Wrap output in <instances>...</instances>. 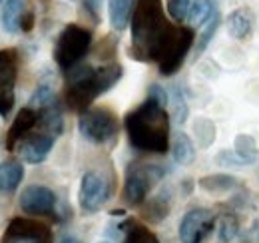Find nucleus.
<instances>
[{
	"label": "nucleus",
	"mask_w": 259,
	"mask_h": 243,
	"mask_svg": "<svg viewBox=\"0 0 259 243\" xmlns=\"http://www.w3.org/2000/svg\"><path fill=\"white\" fill-rule=\"evenodd\" d=\"M132 58L156 62L162 76H174L186 62L195 34L190 26L174 24L162 0H136L132 16Z\"/></svg>",
	"instance_id": "nucleus-1"
},
{
	"label": "nucleus",
	"mask_w": 259,
	"mask_h": 243,
	"mask_svg": "<svg viewBox=\"0 0 259 243\" xmlns=\"http://www.w3.org/2000/svg\"><path fill=\"white\" fill-rule=\"evenodd\" d=\"M169 122L167 106L148 96L124 118L132 148L146 153H165L169 150Z\"/></svg>",
	"instance_id": "nucleus-2"
},
{
	"label": "nucleus",
	"mask_w": 259,
	"mask_h": 243,
	"mask_svg": "<svg viewBox=\"0 0 259 243\" xmlns=\"http://www.w3.org/2000/svg\"><path fill=\"white\" fill-rule=\"evenodd\" d=\"M66 74H68L64 90L66 106L72 112L84 114L86 110L92 108V102L98 96L106 94L114 84H118L124 70L116 62H110V64H104L98 68L88 66V64H80Z\"/></svg>",
	"instance_id": "nucleus-3"
},
{
	"label": "nucleus",
	"mask_w": 259,
	"mask_h": 243,
	"mask_svg": "<svg viewBox=\"0 0 259 243\" xmlns=\"http://www.w3.org/2000/svg\"><path fill=\"white\" fill-rule=\"evenodd\" d=\"M92 44V32L80 24H68L58 34L54 44V62L60 70L70 72L80 66L82 58L88 54Z\"/></svg>",
	"instance_id": "nucleus-4"
},
{
	"label": "nucleus",
	"mask_w": 259,
	"mask_h": 243,
	"mask_svg": "<svg viewBox=\"0 0 259 243\" xmlns=\"http://www.w3.org/2000/svg\"><path fill=\"white\" fill-rule=\"evenodd\" d=\"M165 176V168L158 164H132L124 180V201L128 206H142L152 187Z\"/></svg>",
	"instance_id": "nucleus-5"
},
{
	"label": "nucleus",
	"mask_w": 259,
	"mask_h": 243,
	"mask_svg": "<svg viewBox=\"0 0 259 243\" xmlns=\"http://www.w3.org/2000/svg\"><path fill=\"white\" fill-rule=\"evenodd\" d=\"M78 130L82 138L92 144H108L120 132V122L114 110L106 106H92L84 114H80Z\"/></svg>",
	"instance_id": "nucleus-6"
},
{
	"label": "nucleus",
	"mask_w": 259,
	"mask_h": 243,
	"mask_svg": "<svg viewBox=\"0 0 259 243\" xmlns=\"http://www.w3.org/2000/svg\"><path fill=\"white\" fill-rule=\"evenodd\" d=\"M20 56L14 48L0 50V116L6 118L16 104V80H18Z\"/></svg>",
	"instance_id": "nucleus-7"
},
{
	"label": "nucleus",
	"mask_w": 259,
	"mask_h": 243,
	"mask_svg": "<svg viewBox=\"0 0 259 243\" xmlns=\"http://www.w3.org/2000/svg\"><path fill=\"white\" fill-rule=\"evenodd\" d=\"M0 243H54L52 229L30 217H14L6 225Z\"/></svg>",
	"instance_id": "nucleus-8"
},
{
	"label": "nucleus",
	"mask_w": 259,
	"mask_h": 243,
	"mask_svg": "<svg viewBox=\"0 0 259 243\" xmlns=\"http://www.w3.org/2000/svg\"><path fill=\"white\" fill-rule=\"evenodd\" d=\"M110 193H112L110 180H106L100 172L90 170L82 176L78 189V204L86 213H96L110 199Z\"/></svg>",
	"instance_id": "nucleus-9"
},
{
	"label": "nucleus",
	"mask_w": 259,
	"mask_h": 243,
	"mask_svg": "<svg viewBox=\"0 0 259 243\" xmlns=\"http://www.w3.org/2000/svg\"><path fill=\"white\" fill-rule=\"evenodd\" d=\"M218 213L209 208H194L180 221V241L201 243L215 227Z\"/></svg>",
	"instance_id": "nucleus-10"
},
{
	"label": "nucleus",
	"mask_w": 259,
	"mask_h": 243,
	"mask_svg": "<svg viewBox=\"0 0 259 243\" xmlns=\"http://www.w3.org/2000/svg\"><path fill=\"white\" fill-rule=\"evenodd\" d=\"M20 210L30 215H50L56 212L58 197L56 193L46 185H28L20 193Z\"/></svg>",
	"instance_id": "nucleus-11"
},
{
	"label": "nucleus",
	"mask_w": 259,
	"mask_h": 243,
	"mask_svg": "<svg viewBox=\"0 0 259 243\" xmlns=\"http://www.w3.org/2000/svg\"><path fill=\"white\" fill-rule=\"evenodd\" d=\"M54 142H56V136L44 132L42 128H36L32 134H28L18 144L16 152L22 157V161L36 166V164H42L50 155L52 148H54Z\"/></svg>",
	"instance_id": "nucleus-12"
},
{
	"label": "nucleus",
	"mask_w": 259,
	"mask_h": 243,
	"mask_svg": "<svg viewBox=\"0 0 259 243\" xmlns=\"http://www.w3.org/2000/svg\"><path fill=\"white\" fill-rule=\"evenodd\" d=\"M38 124H40V112L32 108V106H26V108H22L18 114H16V118L14 122L10 124V128H8V132H6V150L8 152H16V148H18V144L28 136V134H32L34 130L38 128Z\"/></svg>",
	"instance_id": "nucleus-13"
},
{
	"label": "nucleus",
	"mask_w": 259,
	"mask_h": 243,
	"mask_svg": "<svg viewBox=\"0 0 259 243\" xmlns=\"http://www.w3.org/2000/svg\"><path fill=\"white\" fill-rule=\"evenodd\" d=\"M26 14V0H6L0 10V26L6 34L22 32V18Z\"/></svg>",
	"instance_id": "nucleus-14"
},
{
	"label": "nucleus",
	"mask_w": 259,
	"mask_h": 243,
	"mask_svg": "<svg viewBox=\"0 0 259 243\" xmlns=\"http://www.w3.org/2000/svg\"><path fill=\"white\" fill-rule=\"evenodd\" d=\"M226 22L229 36H233L235 40H247L253 32V12L245 6H239L233 12H229Z\"/></svg>",
	"instance_id": "nucleus-15"
},
{
	"label": "nucleus",
	"mask_w": 259,
	"mask_h": 243,
	"mask_svg": "<svg viewBox=\"0 0 259 243\" xmlns=\"http://www.w3.org/2000/svg\"><path fill=\"white\" fill-rule=\"evenodd\" d=\"M136 8V0H110L108 2V16L112 28L118 32L126 30L128 24L132 22Z\"/></svg>",
	"instance_id": "nucleus-16"
},
{
	"label": "nucleus",
	"mask_w": 259,
	"mask_h": 243,
	"mask_svg": "<svg viewBox=\"0 0 259 243\" xmlns=\"http://www.w3.org/2000/svg\"><path fill=\"white\" fill-rule=\"evenodd\" d=\"M24 178V168L18 161L0 164V193H14Z\"/></svg>",
	"instance_id": "nucleus-17"
},
{
	"label": "nucleus",
	"mask_w": 259,
	"mask_h": 243,
	"mask_svg": "<svg viewBox=\"0 0 259 243\" xmlns=\"http://www.w3.org/2000/svg\"><path fill=\"white\" fill-rule=\"evenodd\" d=\"M171 155L176 159V164L180 166H190L194 164L195 159V148H194V142L188 134L184 132H176L174 140H171Z\"/></svg>",
	"instance_id": "nucleus-18"
},
{
	"label": "nucleus",
	"mask_w": 259,
	"mask_h": 243,
	"mask_svg": "<svg viewBox=\"0 0 259 243\" xmlns=\"http://www.w3.org/2000/svg\"><path fill=\"white\" fill-rule=\"evenodd\" d=\"M167 106H169V118L176 126H182L184 122L188 120V114H190V108H188V102H186V94L182 90V86H171V90L167 92Z\"/></svg>",
	"instance_id": "nucleus-19"
},
{
	"label": "nucleus",
	"mask_w": 259,
	"mask_h": 243,
	"mask_svg": "<svg viewBox=\"0 0 259 243\" xmlns=\"http://www.w3.org/2000/svg\"><path fill=\"white\" fill-rule=\"evenodd\" d=\"M169 206H171V195H169V189H162L158 195H154V197L150 199V204L146 206V212H144V215H146L150 221L158 223V221H162L163 217L169 213Z\"/></svg>",
	"instance_id": "nucleus-20"
},
{
	"label": "nucleus",
	"mask_w": 259,
	"mask_h": 243,
	"mask_svg": "<svg viewBox=\"0 0 259 243\" xmlns=\"http://www.w3.org/2000/svg\"><path fill=\"white\" fill-rule=\"evenodd\" d=\"M199 187L207 193H226L237 187V180L233 176L227 174H213V176H205L199 180Z\"/></svg>",
	"instance_id": "nucleus-21"
},
{
	"label": "nucleus",
	"mask_w": 259,
	"mask_h": 243,
	"mask_svg": "<svg viewBox=\"0 0 259 243\" xmlns=\"http://www.w3.org/2000/svg\"><path fill=\"white\" fill-rule=\"evenodd\" d=\"M122 229H124V239H122V243H160L158 235L150 227H146L142 223L128 221Z\"/></svg>",
	"instance_id": "nucleus-22"
},
{
	"label": "nucleus",
	"mask_w": 259,
	"mask_h": 243,
	"mask_svg": "<svg viewBox=\"0 0 259 243\" xmlns=\"http://www.w3.org/2000/svg\"><path fill=\"white\" fill-rule=\"evenodd\" d=\"M215 8H213V0H194L192 8H190V22L194 26H205L207 20L213 16Z\"/></svg>",
	"instance_id": "nucleus-23"
},
{
	"label": "nucleus",
	"mask_w": 259,
	"mask_h": 243,
	"mask_svg": "<svg viewBox=\"0 0 259 243\" xmlns=\"http://www.w3.org/2000/svg\"><path fill=\"white\" fill-rule=\"evenodd\" d=\"M239 235V219L233 213H224L218 219V237L220 241L229 243Z\"/></svg>",
	"instance_id": "nucleus-24"
},
{
	"label": "nucleus",
	"mask_w": 259,
	"mask_h": 243,
	"mask_svg": "<svg viewBox=\"0 0 259 243\" xmlns=\"http://www.w3.org/2000/svg\"><path fill=\"white\" fill-rule=\"evenodd\" d=\"M58 100H56V94L52 90V86L50 84H40L30 96V104L28 106H32L36 110H44V108H48V106H52Z\"/></svg>",
	"instance_id": "nucleus-25"
},
{
	"label": "nucleus",
	"mask_w": 259,
	"mask_h": 243,
	"mask_svg": "<svg viewBox=\"0 0 259 243\" xmlns=\"http://www.w3.org/2000/svg\"><path fill=\"white\" fill-rule=\"evenodd\" d=\"M220 24H222V14H220V10H215L213 12V16L207 20V24L203 26V30H201V36H199V40H197V56L207 48V44L213 40V36H215V32L220 28Z\"/></svg>",
	"instance_id": "nucleus-26"
},
{
	"label": "nucleus",
	"mask_w": 259,
	"mask_h": 243,
	"mask_svg": "<svg viewBox=\"0 0 259 243\" xmlns=\"http://www.w3.org/2000/svg\"><path fill=\"white\" fill-rule=\"evenodd\" d=\"M235 152L239 153L241 157H245L249 164H253L255 159H257V144L253 142V138L251 136H245V134H241V136H237L235 138V148H233Z\"/></svg>",
	"instance_id": "nucleus-27"
},
{
	"label": "nucleus",
	"mask_w": 259,
	"mask_h": 243,
	"mask_svg": "<svg viewBox=\"0 0 259 243\" xmlns=\"http://www.w3.org/2000/svg\"><path fill=\"white\" fill-rule=\"evenodd\" d=\"M195 136H197V142L201 144V148H209L213 144V138H215V126L213 122L205 120V118H199L194 124Z\"/></svg>",
	"instance_id": "nucleus-28"
},
{
	"label": "nucleus",
	"mask_w": 259,
	"mask_h": 243,
	"mask_svg": "<svg viewBox=\"0 0 259 243\" xmlns=\"http://www.w3.org/2000/svg\"><path fill=\"white\" fill-rule=\"evenodd\" d=\"M192 4H194V0H165L167 14H169L171 20H176V22H184V20H186V16L190 14Z\"/></svg>",
	"instance_id": "nucleus-29"
},
{
	"label": "nucleus",
	"mask_w": 259,
	"mask_h": 243,
	"mask_svg": "<svg viewBox=\"0 0 259 243\" xmlns=\"http://www.w3.org/2000/svg\"><path fill=\"white\" fill-rule=\"evenodd\" d=\"M215 161L220 166H235V168H243V166H251L245 157H241L235 150H224L215 155Z\"/></svg>",
	"instance_id": "nucleus-30"
},
{
	"label": "nucleus",
	"mask_w": 259,
	"mask_h": 243,
	"mask_svg": "<svg viewBox=\"0 0 259 243\" xmlns=\"http://www.w3.org/2000/svg\"><path fill=\"white\" fill-rule=\"evenodd\" d=\"M148 96L150 98H154V100H158V102H162L167 106V102H169V98H167V92L163 90L160 84H152L150 86V90H148Z\"/></svg>",
	"instance_id": "nucleus-31"
},
{
	"label": "nucleus",
	"mask_w": 259,
	"mask_h": 243,
	"mask_svg": "<svg viewBox=\"0 0 259 243\" xmlns=\"http://www.w3.org/2000/svg\"><path fill=\"white\" fill-rule=\"evenodd\" d=\"M243 243H259V217H255L253 223L249 225L247 233L243 235Z\"/></svg>",
	"instance_id": "nucleus-32"
},
{
	"label": "nucleus",
	"mask_w": 259,
	"mask_h": 243,
	"mask_svg": "<svg viewBox=\"0 0 259 243\" xmlns=\"http://www.w3.org/2000/svg\"><path fill=\"white\" fill-rule=\"evenodd\" d=\"M84 6H86V10L98 18V14H100V8H102V0H84Z\"/></svg>",
	"instance_id": "nucleus-33"
},
{
	"label": "nucleus",
	"mask_w": 259,
	"mask_h": 243,
	"mask_svg": "<svg viewBox=\"0 0 259 243\" xmlns=\"http://www.w3.org/2000/svg\"><path fill=\"white\" fill-rule=\"evenodd\" d=\"M34 26V12L32 10H26L24 18H22V32H30Z\"/></svg>",
	"instance_id": "nucleus-34"
},
{
	"label": "nucleus",
	"mask_w": 259,
	"mask_h": 243,
	"mask_svg": "<svg viewBox=\"0 0 259 243\" xmlns=\"http://www.w3.org/2000/svg\"><path fill=\"white\" fill-rule=\"evenodd\" d=\"M58 243H84V241H80L78 237H74V235H66V237H62Z\"/></svg>",
	"instance_id": "nucleus-35"
},
{
	"label": "nucleus",
	"mask_w": 259,
	"mask_h": 243,
	"mask_svg": "<svg viewBox=\"0 0 259 243\" xmlns=\"http://www.w3.org/2000/svg\"><path fill=\"white\" fill-rule=\"evenodd\" d=\"M100 243H110V241H100Z\"/></svg>",
	"instance_id": "nucleus-36"
},
{
	"label": "nucleus",
	"mask_w": 259,
	"mask_h": 243,
	"mask_svg": "<svg viewBox=\"0 0 259 243\" xmlns=\"http://www.w3.org/2000/svg\"><path fill=\"white\" fill-rule=\"evenodd\" d=\"M2 2H4V0H0V4H2Z\"/></svg>",
	"instance_id": "nucleus-37"
}]
</instances>
